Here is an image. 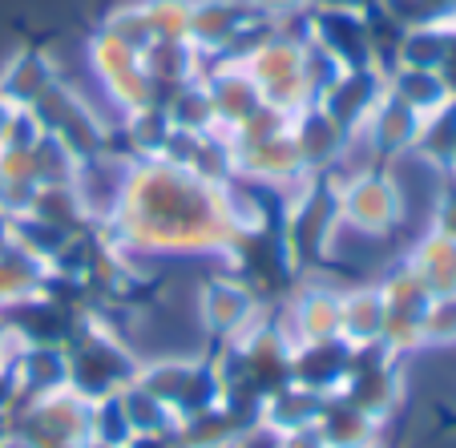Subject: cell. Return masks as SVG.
Returning <instances> with one entry per match:
<instances>
[{
  "label": "cell",
  "instance_id": "1",
  "mask_svg": "<svg viewBox=\"0 0 456 448\" xmlns=\"http://www.w3.org/2000/svg\"><path fill=\"white\" fill-rule=\"evenodd\" d=\"M94 226L134 263L207 255L226 267L239 242L226 186L199 178L170 158H134L118 210Z\"/></svg>",
  "mask_w": 456,
  "mask_h": 448
},
{
  "label": "cell",
  "instance_id": "2",
  "mask_svg": "<svg viewBox=\"0 0 456 448\" xmlns=\"http://www.w3.org/2000/svg\"><path fill=\"white\" fill-rule=\"evenodd\" d=\"M65 355H69V388L86 400L118 396L121 388L134 384L142 355L134 344L118 336L113 323H105L102 311H86L69 339H65Z\"/></svg>",
  "mask_w": 456,
  "mask_h": 448
},
{
  "label": "cell",
  "instance_id": "3",
  "mask_svg": "<svg viewBox=\"0 0 456 448\" xmlns=\"http://www.w3.org/2000/svg\"><path fill=\"white\" fill-rule=\"evenodd\" d=\"M339 226L360 239H384L404 223V190L384 166L336 174Z\"/></svg>",
  "mask_w": 456,
  "mask_h": 448
},
{
  "label": "cell",
  "instance_id": "4",
  "mask_svg": "<svg viewBox=\"0 0 456 448\" xmlns=\"http://www.w3.org/2000/svg\"><path fill=\"white\" fill-rule=\"evenodd\" d=\"M303 49H307V37H303V17H299V33H295L291 20H283L267 41L242 61L267 105H279V110H287V113L311 105L307 69H303Z\"/></svg>",
  "mask_w": 456,
  "mask_h": 448
},
{
  "label": "cell",
  "instance_id": "5",
  "mask_svg": "<svg viewBox=\"0 0 456 448\" xmlns=\"http://www.w3.org/2000/svg\"><path fill=\"white\" fill-rule=\"evenodd\" d=\"M267 311H271V303L263 299L247 279L234 275V271H226V267L218 271V275H210L207 283L199 287V295H194L199 328L215 347L242 339L258 319L267 315Z\"/></svg>",
  "mask_w": 456,
  "mask_h": 448
},
{
  "label": "cell",
  "instance_id": "6",
  "mask_svg": "<svg viewBox=\"0 0 456 448\" xmlns=\"http://www.w3.org/2000/svg\"><path fill=\"white\" fill-rule=\"evenodd\" d=\"M371 4H311L303 12V37L315 45L319 53H328L339 69H355V65H384L371 37Z\"/></svg>",
  "mask_w": 456,
  "mask_h": 448
},
{
  "label": "cell",
  "instance_id": "7",
  "mask_svg": "<svg viewBox=\"0 0 456 448\" xmlns=\"http://www.w3.org/2000/svg\"><path fill=\"white\" fill-rule=\"evenodd\" d=\"M89 73L97 77V89L110 102V110L118 113H134L158 105V86L150 81L146 65H142V53H134L129 45H121L118 37H110L105 29H97L89 37Z\"/></svg>",
  "mask_w": 456,
  "mask_h": 448
},
{
  "label": "cell",
  "instance_id": "8",
  "mask_svg": "<svg viewBox=\"0 0 456 448\" xmlns=\"http://www.w3.org/2000/svg\"><path fill=\"white\" fill-rule=\"evenodd\" d=\"M376 287H379V299H384V336H379V347L387 355H396V360L420 352V323L432 295L420 283V275L412 271V263L400 259Z\"/></svg>",
  "mask_w": 456,
  "mask_h": 448
},
{
  "label": "cell",
  "instance_id": "9",
  "mask_svg": "<svg viewBox=\"0 0 456 448\" xmlns=\"http://www.w3.org/2000/svg\"><path fill=\"white\" fill-rule=\"evenodd\" d=\"M291 344H323L339 339V287L331 283H295L291 295L275 307Z\"/></svg>",
  "mask_w": 456,
  "mask_h": 448
},
{
  "label": "cell",
  "instance_id": "10",
  "mask_svg": "<svg viewBox=\"0 0 456 448\" xmlns=\"http://www.w3.org/2000/svg\"><path fill=\"white\" fill-rule=\"evenodd\" d=\"M387 97V65H355L339 69L331 86L315 97L347 134H360L363 121L376 113V105Z\"/></svg>",
  "mask_w": 456,
  "mask_h": 448
},
{
  "label": "cell",
  "instance_id": "11",
  "mask_svg": "<svg viewBox=\"0 0 456 448\" xmlns=\"http://www.w3.org/2000/svg\"><path fill=\"white\" fill-rule=\"evenodd\" d=\"M291 138L307 174H339V166L352 154L355 134H347L323 105L311 102L291 113Z\"/></svg>",
  "mask_w": 456,
  "mask_h": 448
},
{
  "label": "cell",
  "instance_id": "12",
  "mask_svg": "<svg viewBox=\"0 0 456 448\" xmlns=\"http://www.w3.org/2000/svg\"><path fill=\"white\" fill-rule=\"evenodd\" d=\"M250 20H258V17L242 4V0H190L186 41L194 45L207 61L231 57Z\"/></svg>",
  "mask_w": 456,
  "mask_h": 448
},
{
  "label": "cell",
  "instance_id": "13",
  "mask_svg": "<svg viewBox=\"0 0 456 448\" xmlns=\"http://www.w3.org/2000/svg\"><path fill=\"white\" fill-rule=\"evenodd\" d=\"M199 81H202V89H207L210 105H215V118L226 134H231L234 126H242V121L263 105V94H258L255 77H250V69L242 61H226V57L207 61V69H202Z\"/></svg>",
  "mask_w": 456,
  "mask_h": 448
},
{
  "label": "cell",
  "instance_id": "14",
  "mask_svg": "<svg viewBox=\"0 0 456 448\" xmlns=\"http://www.w3.org/2000/svg\"><path fill=\"white\" fill-rule=\"evenodd\" d=\"M420 126H424L420 113L408 110L404 102H396V97L387 94L384 102L376 105V113L363 121L360 138H363V146L371 150V158L384 166V162H400V158L412 154L416 138H420Z\"/></svg>",
  "mask_w": 456,
  "mask_h": 448
},
{
  "label": "cell",
  "instance_id": "15",
  "mask_svg": "<svg viewBox=\"0 0 456 448\" xmlns=\"http://www.w3.org/2000/svg\"><path fill=\"white\" fill-rule=\"evenodd\" d=\"M65 81V73L57 69V61L45 49H20L17 57L0 69V97L12 110H37L53 89Z\"/></svg>",
  "mask_w": 456,
  "mask_h": 448
},
{
  "label": "cell",
  "instance_id": "16",
  "mask_svg": "<svg viewBox=\"0 0 456 448\" xmlns=\"http://www.w3.org/2000/svg\"><path fill=\"white\" fill-rule=\"evenodd\" d=\"M347 368H352V347H344L339 339L295 344V352H291V379L299 388L319 392V396H336L344 388Z\"/></svg>",
  "mask_w": 456,
  "mask_h": 448
},
{
  "label": "cell",
  "instance_id": "17",
  "mask_svg": "<svg viewBox=\"0 0 456 448\" xmlns=\"http://www.w3.org/2000/svg\"><path fill=\"white\" fill-rule=\"evenodd\" d=\"M384 336V299H379L376 283H355L339 291V344L363 352V347H379Z\"/></svg>",
  "mask_w": 456,
  "mask_h": 448
},
{
  "label": "cell",
  "instance_id": "18",
  "mask_svg": "<svg viewBox=\"0 0 456 448\" xmlns=\"http://www.w3.org/2000/svg\"><path fill=\"white\" fill-rule=\"evenodd\" d=\"M379 428H384V420L347 404L344 396H328L311 432H315L319 448H379Z\"/></svg>",
  "mask_w": 456,
  "mask_h": 448
},
{
  "label": "cell",
  "instance_id": "19",
  "mask_svg": "<svg viewBox=\"0 0 456 448\" xmlns=\"http://www.w3.org/2000/svg\"><path fill=\"white\" fill-rule=\"evenodd\" d=\"M387 94L404 102L408 110H416L420 118L456 102V94L448 89L440 69H408V65H387Z\"/></svg>",
  "mask_w": 456,
  "mask_h": 448
},
{
  "label": "cell",
  "instance_id": "20",
  "mask_svg": "<svg viewBox=\"0 0 456 448\" xmlns=\"http://www.w3.org/2000/svg\"><path fill=\"white\" fill-rule=\"evenodd\" d=\"M404 259L412 263V271L428 287V295H456V242L448 234H440L436 226L408 250Z\"/></svg>",
  "mask_w": 456,
  "mask_h": 448
},
{
  "label": "cell",
  "instance_id": "21",
  "mask_svg": "<svg viewBox=\"0 0 456 448\" xmlns=\"http://www.w3.org/2000/svg\"><path fill=\"white\" fill-rule=\"evenodd\" d=\"M45 275H49V267H45L41 259H33V255H25L20 247L0 250V315L12 311L17 303L41 295L45 291Z\"/></svg>",
  "mask_w": 456,
  "mask_h": 448
},
{
  "label": "cell",
  "instance_id": "22",
  "mask_svg": "<svg viewBox=\"0 0 456 448\" xmlns=\"http://www.w3.org/2000/svg\"><path fill=\"white\" fill-rule=\"evenodd\" d=\"M154 41H186L190 0H138Z\"/></svg>",
  "mask_w": 456,
  "mask_h": 448
},
{
  "label": "cell",
  "instance_id": "23",
  "mask_svg": "<svg viewBox=\"0 0 456 448\" xmlns=\"http://www.w3.org/2000/svg\"><path fill=\"white\" fill-rule=\"evenodd\" d=\"M102 29L110 37H118L121 45H129L134 53H146L150 45H154V33H150L146 17H142V4L138 0H129V4H118V9L110 12V17L102 20Z\"/></svg>",
  "mask_w": 456,
  "mask_h": 448
},
{
  "label": "cell",
  "instance_id": "24",
  "mask_svg": "<svg viewBox=\"0 0 456 448\" xmlns=\"http://www.w3.org/2000/svg\"><path fill=\"white\" fill-rule=\"evenodd\" d=\"M456 344V295H432L420 323V347H452Z\"/></svg>",
  "mask_w": 456,
  "mask_h": 448
},
{
  "label": "cell",
  "instance_id": "25",
  "mask_svg": "<svg viewBox=\"0 0 456 448\" xmlns=\"http://www.w3.org/2000/svg\"><path fill=\"white\" fill-rule=\"evenodd\" d=\"M255 17L263 20H275V25H283V20H295L303 17V12L311 9V0H242Z\"/></svg>",
  "mask_w": 456,
  "mask_h": 448
},
{
  "label": "cell",
  "instance_id": "26",
  "mask_svg": "<svg viewBox=\"0 0 456 448\" xmlns=\"http://www.w3.org/2000/svg\"><path fill=\"white\" fill-rule=\"evenodd\" d=\"M432 226H436L440 234H448V239L456 242V190H448V194H440V202H436V215H432Z\"/></svg>",
  "mask_w": 456,
  "mask_h": 448
},
{
  "label": "cell",
  "instance_id": "27",
  "mask_svg": "<svg viewBox=\"0 0 456 448\" xmlns=\"http://www.w3.org/2000/svg\"><path fill=\"white\" fill-rule=\"evenodd\" d=\"M4 247H12V215L0 207V250Z\"/></svg>",
  "mask_w": 456,
  "mask_h": 448
},
{
  "label": "cell",
  "instance_id": "28",
  "mask_svg": "<svg viewBox=\"0 0 456 448\" xmlns=\"http://www.w3.org/2000/svg\"><path fill=\"white\" fill-rule=\"evenodd\" d=\"M9 113H12V105L0 97V138H4V121H9Z\"/></svg>",
  "mask_w": 456,
  "mask_h": 448
},
{
  "label": "cell",
  "instance_id": "29",
  "mask_svg": "<svg viewBox=\"0 0 456 448\" xmlns=\"http://www.w3.org/2000/svg\"><path fill=\"white\" fill-rule=\"evenodd\" d=\"M311 4H360L363 9V4H371V0H311Z\"/></svg>",
  "mask_w": 456,
  "mask_h": 448
},
{
  "label": "cell",
  "instance_id": "30",
  "mask_svg": "<svg viewBox=\"0 0 456 448\" xmlns=\"http://www.w3.org/2000/svg\"><path fill=\"white\" fill-rule=\"evenodd\" d=\"M444 174L456 182V146H452V154H448V162H444Z\"/></svg>",
  "mask_w": 456,
  "mask_h": 448
}]
</instances>
